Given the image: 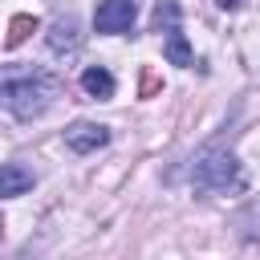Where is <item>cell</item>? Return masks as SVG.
<instances>
[{
    "instance_id": "cell-2",
    "label": "cell",
    "mask_w": 260,
    "mask_h": 260,
    "mask_svg": "<svg viewBox=\"0 0 260 260\" xmlns=\"http://www.w3.org/2000/svg\"><path fill=\"white\" fill-rule=\"evenodd\" d=\"M191 183H195V191H215V195H223V191H240V187H244V171H240V162H236L232 150L207 146V150L195 158V167H191Z\"/></svg>"
},
{
    "instance_id": "cell-10",
    "label": "cell",
    "mask_w": 260,
    "mask_h": 260,
    "mask_svg": "<svg viewBox=\"0 0 260 260\" xmlns=\"http://www.w3.org/2000/svg\"><path fill=\"white\" fill-rule=\"evenodd\" d=\"M154 28H162V32L179 28V4H175V0H158V8H154Z\"/></svg>"
},
{
    "instance_id": "cell-8",
    "label": "cell",
    "mask_w": 260,
    "mask_h": 260,
    "mask_svg": "<svg viewBox=\"0 0 260 260\" xmlns=\"http://www.w3.org/2000/svg\"><path fill=\"white\" fill-rule=\"evenodd\" d=\"M162 57H167L171 65H179V69L195 65V53H191V45H187L183 28H171V32H167V41H162Z\"/></svg>"
},
{
    "instance_id": "cell-11",
    "label": "cell",
    "mask_w": 260,
    "mask_h": 260,
    "mask_svg": "<svg viewBox=\"0 0 260 260\" xmlns=\"http://www.w3.org/2000/svg\"><path fill=\"white\" fill-rule=\"evenodd\" d=\"M154 89H158V81H154V73H146V77H142V98H150Z\"/></svg>"
},
{
    "instance_id": "cell-5",
    "label": "cell",
    "mask_w": 260,
    "mask_h": 260,
    "mask_svg": "<svg viewBox=\"0 0 260 260\" xmlns=\"http://www.w3.org/2000/svg\"><path fill=\"white\" fill-rule=\"evenodd\" d=\"M49 49H53L57 57H73V53L81 49V28H77L73 16H57V20L49 24Z\"/></svg>"
},
{
    "instance_id": "cell-3",
    "label": "cell",
    "mask_w": 260,
    "mask_h": 260,
    "mask_svg": "<svg viewBox=\"0 0 260 260\" xmlns=\"http://www.w3.org/2000/svg\"><path fill=\"white\" fill-rule=\"evenodd\" d=\"M134 16H138L134 0H102L93 12V28L98 32H130Z\"/></svg>"
},
{
    "instance_id": "cell-1",
    "label": "cell",
    "mask_w": 260,
    "mask_h": 260,
    "mask_svg": "<svg viewBox=\"0 0 260 260\" xmlns=\"http://www.w3.org/2000/svg\"><path fill=\"white\" fill-rule=\"evenodd\" d=\"M53 93H57V81L45 77V73H32V77H8V81H4V106H8V114L20 118V122L41 118V114L49 110Z\"/></svg>"
},
{
    "instance_id": "cell-7",
    "label": "cell",
    "mask_w": 260,
    "mask_h": 260,
    "mask_svg": "<svg viewBox=\"0 0 260 260\" xmlns=\"http://www.w3.org/2000/svg\"><path fill=\"white\" fill-rule=\"evenodd\" d=\"M81 89H85L89 98L106 102V98H114V73H110L106 65H89V69L81 73Z\"/></svg>"
},
{
    "instance_id": "cell-4",
    "label": "cell",
    "mask_w": 260,
    "mask_h": 260,
    "mask_svg": "<svg viewBox=\"0 0 260 260\" xmlns=\"http://www.w3.org/2000/svg\"><path fill=\"white\" fill-rule=\"evenodd\" d=\"M106 142H110V130L98 126V122H73V126L65 130V146H69L73 154H93V150L106 146Z\"/></svg>"
},
{
    "instance_id": "cell-6",
    "label": "cell",
    "mask_w": 260,
    "mask_h": 260,
    "mask_svg": "<svg viewBox=\"0 0 260 260\" xmlns=\"http://www.w3.org/2000/svg\"><path fill=\"white\" fill-rule=\"evenodd\" d=\"M32 183H37V175H32L28 167H20V162H4V171H0V195H4V199L24 195Z\"/></svg>"
},
{
    "instance_id": "cell-12",
    "label": "cell",
    "mask_w": 260,
    "mask_h": 260,
    "mask_svg": "<svg viewBox=\"0 0 260 260\" xmlns=\"http://www.w3.org/2000/svg\"><path fill=\"white\" fill-rule=\"evenodd\" d=\"M240 4H244V0H219V8H223V12H236Z\"/></svg>"
},
{
    "instance_id": "cell-9",
    "label": "cell",
    "mask_w": 260,
    "mask_h": 260,
    "mask_svg": "<svg viewBox=\"0 0 260 260\" xmlns=\"http://www.w3.org/2000/svg\"><path fill=\"white\" fill-rule=\"evenodd\" d=\"M37 28H41V20H37L32 12H20V16H12V20H8V41H4V45H8V49H16V45H20L28 32H37Z\"/></svg>"
}]
</instances>
